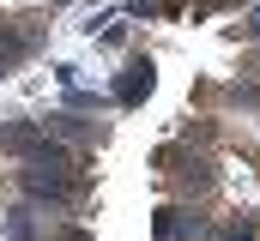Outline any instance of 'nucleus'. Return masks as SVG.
<instances>
[{
  "mask_svg": "<svg viewBox=\"0 0 260 241\" xmlns=\"http://www.w3.org/2000/svg\"><path fill=\"white\" fill-rule=\"evenodd\" d=\"M145 91H151V66H133L127 78H121V103H139Z\"/></svg>",
  "mask_w": 260,
  "mask_h": 241,
  "instance_id": "f257e3e1",
  "label": "nucleus"
}]
</instances>
